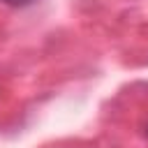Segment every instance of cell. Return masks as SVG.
<instances>
[{"label":"cell","mask_w":148,"mask_h":148,"mask_svg":"<svg viewBox=\"0 0 148 148\" xmlns=\"http://www.w3.org/2000/svg\"><path fill=\"white\" fill-rule=\"evenodd\" d=\"M5 5H9V7H28V5H32L35 0H2Z\"/></svg>","instance_id":"cell-1"},{"label":"cell","mask_w":148,"mask_h":148,"mask_svg":"<svg viewBox=\"0 0 148 148\" xmlns=\"http://www.w3.org/2000/svg\"><path fill=\"white\" fill-rule=\"evenodd\" d=\"M146 136H148V125H146Z\"/></svg>","instance_id":"cell-2"}]
</instances>
